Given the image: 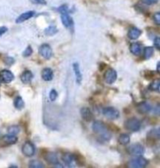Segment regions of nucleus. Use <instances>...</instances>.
Wrapping results in <instances>:
<instances>
[{"mask_svg":"<svg viewBox=\"0 0 160 168\" xmlns=\"http://www.w3.org/2000/svg\"><path fill=\"white\" fill-rule=\"evenodd\" d=\"M92 130L97 135L99 136V138H101L103 141H109L111 139V132L102 121H94L93 125H92Z\"/></svg>","mask_w":160,"mask_h":168,"instance_id":"f257e3e1","label":"nucleus"},{"mask_svg":"<svg viewBox=\"0 0 160 168\" xmlns=\"http://www.w3.org/2000/svg\"><path fill=\"white\" fill-rule=\"evenodd\" d=\"M124 126L127 130L131 132H138L141 129V122L138 118H130L125 121Z\"/></svg>","mask_w":160,"mask_h":168,"instance_id":"f03ea898","label":"nucleus"},{"mask_svg":"<svg viewBox=\"0 0 160 168\" xmlns=\"http://www.w3.org/2000/svg\"><path fill=\"white\" fill-rule=\"evenodd\" d=\"M102 114L106 118L111 120H115L120 117V112L113 107H107L103 108Z\"/></svg>","mask_w":160,"mask_h":168,"instance_id":"7ed1b4c3","label":"nucleus"},{"mask_svg":"<svg viewBox=\"0 0 160 168\" xmlns=\"http://www.w3.org/2000/svg\"><path fill=\"white\" fill-rule=\"evenodd\" d=\"M147 164L148 160L141 156H138V157H135L130 160L129 166L132 168H142L144 167Z\"/></svg>","mask_w":160,"mask_h":168,"instance_id":"20e7f679","label":"nucleus"},{"mask_svg":"<svg viewBox=\"0 0 160 168\" xmlns=\"http://www.w3.org/2000/svg\"><path fill=\"white\" fill-rule=\"evenodd\" d=\"M128 152L130 155L138 157V156H142L144 152V148L142 145L139 143H135V144L130 145L128 148Z\"/></svg>","mask_w":160,"mask_h":168,"instance_id":"39448f33","label":"nucleus"},{"mask_svg":"<svg viewBox=\"0 0 160 168\" xmlns=\"http://www.w3.org/2000/svg\"><path fill=\"white\" fill-rule=\"evenodd\" d=\"M104 79L105 81L108 84H112L117 79V73H116V72L113 69H109L105 72Z\"/></svg>","mask_w":160,"mask_h":168,"instance_id":"423d86ee","label":"nucleus"},{"mask_svg":"<svg viewBox=\"0 0 160 168\" xmlns=\"http://www.w3.org/2000/svg\"><path fill=\"white\" fill-rule=\"evenodd\" d=\"M39 54L45 59H49L52 56V48L48 44H44L40 46L39 48Z\"/></svg>","mask_w":160,"mask_h":168,"instance_id":"0eeeda50","label":"nucleus"},{"mask_svg":"<svg viewBox=\"0 0 160 168\" xmlns=\"http://www.w3.org/2000/svg\"><path fill=\"white\" fill-rule=\"evenodd\" d=\"M22 152L26 157H32L35 152V146L31 142H26L22 146Z\"/></svg>","mask_w":160,"mask_h":168,"instance_id":"6e6552de","label":"nucleus"},{"mask_svg":"<svg viewBox=\"0 0 160 168\" xmlns=\"http://www.w3.org/2000/svg\"><path fill=\"white\" fill-rule=\"evenodd\" d=\"M13 79H14V75H13V72H10V70L4 69L0 72V80L2 83H9L13 81Z\"/></svg>","mask_w":160,"mask_h":168,"instance_id":"1a4fd4ad","label":"nucleus"},{"mask_svg":"<svg viewBox=\"0 0 160 168\" xmlns=\"http://www.w3.org/2000/svg\"><path fill=\"white\" fill-rule=\"evenodd\" d=\"M17 142V138L14 135L8 134L2 137L0 140V143L2 144V146H10V145L15 144Z\"/></svg>","mask_w":160,"mask_h":168,"instance_id":"9d476101","label":"nucleus"},{"mask_svg":"<svg viewBox=\"0 0 160 168\" xmlns=\"http://www.w3.org/2000/svg\"><path fill=\"white\" fill-rule=\"evenodd\" d=\"M61 20H62L64 27H67V28H70L73 26V20L71 16L69 15V13H61Z\"/></svg>","mask_w":160,"mask_h":168,"instance_id":"9b49d317","label":"nucleus"},{"mask_svg":"<svg viewBox=\"0 0 160 168\" xmlns=\"http://www.w3.org/2000/svg\"><path fill=\"white\" fill-rule=\"evenodd\" d=\"M81 115L83 119L87 121H90L93 119V114L88 107H82L81 109Z\"/></svg>","mask_w":160,"mask_h":168,"instance_id":"f8f14e48","label":"nucleus"},{"mask_svg":"<svg viewBox=\"0 0 160 168\" xmlns=\"http://www.w3.org/2000/svg\"><path fill=\"white\" fill-rule=\"evenodd\" d=\"M63 160L66 164L68 165L69 166H73L76 163V160H75V157L73 154L71 153H65L62 157Z\"/></svg>","mask_w":160,"mask_h":168,"instance_id":"ddd939ff","label":"nucleus"},{"mask_svg":"<svg viewBox=\"0 0 160 168\" xmlns=\"http://www.w3.org/2000/svg\"><path fill=\"white\" fill-rule=\"evenodd\" d=\"M45 159L47 162H49L51 164H57L59 163V160H58V157L56 155V153L52 152H47L45 156Z\"/></svg>","mask_w":160,"mask_h":168,"instance_id":"4468645a","label":"nucleus"},{"mask_svg":"<svg viewBox=\"0 0 160 168\" xmlns=\"http://www.w3.org/2000/svg\"><path fill=\"white\" fill-rule=\"evenodd\" d=\"M35 14V13L34 11H28L26 12V13H24L23 14H21V16H18L17 19L16 20V24H21V23L24 22V21L27 20L33 17Z\"/></svg>","mask_w":160,"mask_h":168,"instance_id":"2eb2a0df","label":"nucleus"},{"mask_svg":"<svg viewBox=\"0 0 160 168\" xmlns=\"http://www.w3.org/2000/svg\"><path fill=\"white\" fill-rule=\"evenodd\" d=\"M73 69L74 71L75 76H76V81L78 84H80L82 81V74H81V69H80V66L78 62L73 63Z\"/></svg>","mask_w":160,"mask_h":168,"instance_id":"dca6fc26","label":"nucleus"},{"mask_svg":"<svg viewBox=\"0 0 160 168\" xmlns=\"http://www.w3.org/2000/svg\"><path fill=\"white\" fill-rule=\"evenodd\" d=\"M152 110V107L147 102H142L138 105V111L141 114H148Z\"/></svg>","mask_w":160,"mask_h":168,"instance_id":"f3484780","label":"nucleus"},{"mask_svg":"<svg viewBox=\"0 0 160 168\" xmlns=\"http://www.w3.org/2000/svg\"><path fill=\"white\" fill-rule=\"evenodd\" d=\"M41 77L45 81H50L53 78V72L50 68H45L41 72Z\"/></svg>","mask_w":160,"mask_h":168,"instance_id":"a211bd4d","label":"nucleus"},{"mask_svg":"<svg viewBox=\"0 0 160 168\" xmlns=\"http://www.w3.org/2000/svg\"><path fill=\"white\" fill-rule=\"evenodd\" d=\"M141 30L136 27H132L128 31V38L131 40H136L141 36Z\"/></svg>","mask_w":160,"mask_h":168,"instance_id":"6ab92c4d","label":"nucleus"},{"mask_svg":"<svg viewBox=\"0 0 160 168\" xmlns=\"http://www.w3.org/2000/svg\"><path fill=\"white\" fill-rule=\"evenodd\" d=\"M32 79H33V74H32V72L29 70L24 71L21 75V79L24 83H31Z\"/></svg>","mask_w":160,"mask_h":168,"instance_id":"aec40b11","label":"nucleus"},{"mask_svg":"<svg viewBox=\"0 0 160 168\" xmlns=\"http://www.w3.org/2000/svg\"><path fill=\"white\" fill-rule=\"evenodd\" d=\"M130 51L133 55H139L141 52V47L139 43H132L130 46Z\"/></svg>","mask_w":160,"mask_h":168,"instance_id":"412c9836","label":"nucleus"},{"mask_svg":"<svg viewBox=\"0 0 160 168\" xmlns=\"http://www.w3.org/2000/svg\"><path fill=\"white\" fill-rule=\"evenodd\" d=\"M130 138L127 134H121L118 138V142L121 145H127L130 143Z\"/></svg>","mask_w":160,"mask_h":168,"instance_id":"4be33fe9","label":"nucleus"},{"mask_svg":"<svg viewBox=\"0 0 160 168\" xmlns=\"http://www.w3.org/2000/svg\"><path fill=\"white\" fill-rule=\"evenodd\" d=\"M149 90L152 91H159L160 88V79H155L153 82L151 83L149 85Z\"/></svg>","mask_w":160,"mask_h":168,"instance_id":"5701e85b","label":"nucleus"},{"mask_svg":"<svg viewBox=\"0 0 160 168\" xmlns=\"http://www.w3.org/2000/svg\"><path fill=\"white\" fill-rule=\"evenodd\" d=\"M14 106L16 109H18V110H21V109L24 107V101H23L22 98L17 97V98L15 99Z\"/></svg>","mask_w":160,"mask_h":168,"instance_id":"b1692460","label":"nucleus"},{"mask_svg":"<svg viewBox=\"0 0 160 168\" xmlns=\"http://www.w3.org/2000/svg\"><path fill=\"white\" fill-rule=\"evenodd\" d=\"M29 167L31 168H41V167H45V165L41 163V161L37 160H31V161L29 163Z\"/></svg>","mask_w":160,"mask_h":168,"instance_id":"393cba45","label":"nucleus"},{"mask_svg":"<svg viewBox=\"0 0 160 168\" xmlns=\"http://www.w3.org/2000/svg\"><path fill=\"white\" fill-rule=\"evenodd\" d=\"M154 53V49L152 47H146L144 49V57L145 59H148L152 56Z\"/></svg>","mask_w":160,"mask_h":168,"instance_id":"a878e982","label":"nucleus"},{"mask_svg":"<svg viewBox=\"0 0 160 168\" xmlns=\"http://www.w3.org/2000/svg\"><path fill=\"white\" fill-rule=\"evenodd\" d=\"M57 32H58L57 28H56V27H54V26H50V27L46 28L45 30V34L46 35H49V36L54 35L55 34H56Z\"/></svg>","mask_w":160,"mask_h":168,"instance_id":"bb28decb","label":"nucleus"},{"mask_svg":"<svg viewBox=\"0 0 160 168\" xmlns=\"http://www.w3.org/2000/svg\"><path fill=\"white\" fill-rule=\"evenodd\" d=\"M20 131H21V129L17 125H12L8 128L9 134H11V135H16V134L19 133Z\"/></svg>","mask_w":160,"mask_h":168,"instance_id":"cd10ccee","label":"nucleus"},{"mask_svg":"<svg viewBox=\"0 0 160 168\" xmlns=\"http://www.w3.org/2000/svg\"><path fill=\"white\" fill-rule=\"evenodd\" d=\"M57 97H58V93H57V92H56V90H51L50 93H49V98H50L51 101H56Z\"/></svg>","mask_w":160,"mask_h":168,"instance_id":"c85d7f7f","label":"nucleus"},{"mask_svg":"<svg viewBox=\"0 0 160 168\" xmlns=\"http://www.w3.org/2000/svg\"><path fill=\"white\" fill-rule=\"evenodd\" d=\"M32 52H33V50H32L31 47V46H28V47L25 49V51L24 52L23 55H24V57H28V56H30V55H31Z\"/></svg>","mask_w":160,"mask_h":168,"instance_id":"c756f323","label":"nucleus"},{"mask_svg":"<svg viewBox=\"0 0 160 168\" xmlns=\"http://www.w3.org/2000/svg\"><path fill=\"white\" fill-rule=\"evenodd\" d=\"M153 20L154 22L157 24V25H159L160 24V13H156L155 14H154L153 16Z\"/></svg>","mask_w":160,"mask_h":168,"instance_id":"7c9ffc66","label":"nucleus"},{"mask_svg":"<svg viewBox=\"0 0 160 168\" xmlns=\"http://www.w3.org/2000/svg\"><path fill=\"white\" fill-rule=\"evenodd\" d=\"M154 45L156 48L158 50H159L160 48V39L159 38H155V39L154 40Z\"/></svg>","mask_w":160,"mask_h":168,"instance_id":"2f4dec72","label":"nucleus"},{"mask_svg":"<svg viewBox=\"0 0 160 168\" xmlns=\"http://www.w3.org/2000/svg\"><path fill=\"white\" fill-rule=\"evenodd\" d=\"M143 2L147 5H152L158 2V0H143Z\"/></svg>","mask_w":160,"mask_h":168,"instance_id":"473e14b6","label":"nucleus"},{"mask_svg":"<svg viewBox=\"0 0 160 168\" xmlns=\"http://www.w3.org/2000/svg\"><path fill=\"white\" fill-rule=\"evenodd\" d=\"M7 30H8V29H7V27H0V36H2V34H4L7 31Z\"/></svg>","mask_w":160,"mask_h":168,"instance_id":"72a5a7b5","label":"nucleus"},{"mask_svg":"<svg viewBox=\"0 0 160 168\" xmlns=\"http://www.w3.org/2000/svg\"><path fill=\"white\" fill-rule=\"evenodd\" d=\"M7 60H5V61L7 65H9V66L13 64V62H14V60H13L12 58H10V57H7Z\"/></svg>","mask_w":160,"mask_h":168,"instance_id":"f704fd0d","label":"nucleus"},{"mask_svg":"<svg viewBox=\"0 0 160 168\" xmlns=\"http://www.w3.org/2000/svg\"><path fill=\"white\" fill-rule=\"evenodd\" d=\"M35 2H38V3L39 4H43V5H45V4L46 3L45 0H35Z\"/></svg>","mask_w":160,"mask_h":168,"instance_id":"c9c22d12","label":"nucleus"},{"mask_svg":"<svg viewBox=\"0 0 160 168\" xmlns=\"http://www.w3.org/2000/svg\"><path fill=\"white\" fill-rule=\"evenodd\" d=\"M159 65H160V62H158V64H157V72H160Z\"/></svg>","mask_w":160,"mask_h":168,"instance_id":"e433bc0d","label":"nucleus"}]
</instances>
